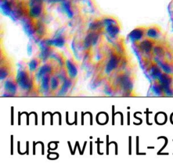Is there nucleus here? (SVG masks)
I'll return each mask as SVG.
<instances>
[{
    "instance_id": "f257e3e1",
    "label": "nucleus",
    "mask_w": 173,
    "mask_h": 168,
    "mask_svg": "<svg viewBox=\"0 0 173 168\" xmlns=\"http://www.w3.org/2000/svg\"><path fill=\"white\" fill-rule=\"evenodd\" d=\"M16 81L21 89L27 91L31 89L33 87V80L30 77L29 73L24 68L18 70L16 75Z\"/></svg>"
},
{
    "instance_id": "f03ea898",
    "label": "nucleus",
    "mask_w": 173,
    "mask_h": 168,
    "mask_svg": "<svg viewBox=\"0 0 173 168\" xmlns=\"http://www.w3.org/2000/svg\"><path fill=\"white\" fill-rule=\"evenodd\" d=\"M116 83L120 85V88L123 89L124 91H130L133 88V83L131 78L126 75L118 77Z\"/></svg>"
},
{
    "instance_id": "7ed1b4c3",
    "label": "nucleus",
    "mask_w": 173,
    "mask_h": 168,
    "mask_svg": "<svg viewBox=\"0 0 173 168\" xmlns=\"http://www.w3.org/2000/svg\"><path fill=\"white\" fill-rule=\"evenodd\" d=\"M67 68V73L69 77L71 79H75L78 74V69L76 64L74 61L71 60H68L65 62Z\"/></svg>"
},
{
    "instance_id": "20e7f679",
    "label": "nucleus",
    "mask_w": 173,
    "mask_h": 168,
    "mask_svg": "<svg viewBox=\"0 0 173 168\" xmlns=\"http://www.w3.org/2000/svg\"><path fill=\"white\" fill-rule=\"evenodd\" d=\"M120 62V58L118 55H112L110 57L109 61L106 64V72L107 73H109L112 72L113 70L116 69L118 67V64Z\"/></svg>"
},
{
    "instance_id": "39448f33",
    "label": "nucleus",
    "mask_w": 173,
    "mask_h": 168,
    "mask_svg": "<svg viewBox=\"0 0 173 168\" xmlns=\"http://www.w3.org/2000/svg\"><path fill=\"white\" fill-rule=\"evenodd\" d=\"M53 73L52 66L49 64H44V65L41 66L38 69L36 77L37 79H42V77H44L45 75H50L51 73Z\"/></svg>"
},
{
    "instance_id": "423d86ee",
    "label": "nucleus",
    "mask_w": 173,
    "mask_h": 168,
    "mask_svg": "<svg viewBox=\"0 0 173 168\" xmlns=\"http://www.w3.org/2000/svg\"><path fill=\"white\" fill-rule=\"evenodd\" d=\"M140 49L144 51L145 53H149L150 51L153 50L154 48V44L152 42V40H151V39L148 38L146 39V40H143L141 43H140Z\"/></svg>"
},
{
    "instance_id": "0eeeda50",
    "label": "nucleus",
    "mask_w": 173,
    "mask_h": 168,
    "mask_svg": "<svg viewBox=\"0 0 173 168\" xmlns=\"http://www.w3.org/2000/svg\"><path fill=\"white\" fill-rule=\"evenodd\" d=\"M17 84H17L16 81L9 79L6 81L4 87L8 93L10 94L11 95H14L17 91Z\"/></svg>"
},
{
    "instance_id": "6e6552de",
    "label": "nucleus",
    "mask_w": 173,
    "mask_h": 168,
    "mask_svg": "<svg viewBox=\"0 0 173 168\" xmlns=\"http://www.w3.org/2000/svg\"><path fill=\"white\" fill-rule=\"evenodd\" d=\"M144 31L141 28H137L135 30H133V31L130 33L129 37L131 38V40L133 41H139L141 40H142L143 37L144 35Z\"/></svg>"
},
{
    "instance_id": "1a4fd4ad",
    "label": "nucleus",
    "mask_w": 173,
    "mask_h": 168,
    "mask_svg": "<svg viewBox=\"0 0 173 168\" xmlns=\"http://www.w3.org/2000/svg\"><path fill=\"white\" fill-rule=\"evenodd\" d=\"M158 82L160 84L162 88L170 86L172 82L171 76H170L168 73H162V75L158 78Z\"/></svg>"
},
{
    "instance_id": "9d476101",
    "label": "nucleus",
    "mask_w": 173,
    "mask_h": 168,
    "mask_svg": "<svg viewBox=\"0 0 173 168\" xmlns=\"http://www.w3.org/2000/svg\"><path fill=\"white\" fill-rule=\"evenodd\" d=\"M98 40V35L95 33H90L88 36L86 37L85 41V46L86 48H89L90 46L96 45Z\"/></svg>"
},
{
    "instance_id": "9b49d317",
    "label": "nucleus",
    "mask_w": 173,
    "mask_h": 168,
    "mask_svg": "<svg viewBox=\"0 0 173 168\" xmlns=\"http://www.w3.org/2000/svg\"><path fill=\"white\" fill-rule=\"evenodd\" d=\"M145 34L151 40H155L160 36V30L157 27H150L147 30Z\"/></svg>"
},
{
    "instance_id": "f8f14e48",
    "label": "nucleus",
    "mask_w": 173,
    "mask_h": 168,
    "mask_svg": "<svg viewBox=\"0 0 173 168\" xmlns=\"http://www.w3.org/2000/svg\"><path fill=\"white\" fill-rule=\"evenodd\" d=\"M71 84H72L71 78L69 77V78H66L65 79L62 85L61 86V88H60L59 91L60 95H64V94H66L68 90L71 87Z\"/></svg>"
},
{
    "instance_id": "ddd939ff",
    "label": "nucleus",
    "mask_w": 173,
    "mask_h": 168,
    "mask_svg": "<svg viewBox=\"0 0 173 168\" xmlns=\"http://www.w3.org/2000/svg\"><path fill=\"white\" fill-rule=\"evenodd\" d=\"M50 75H47L41 79V88L43 91H48L50 88Z\"/></svg>"
},
{
    "instance_id": "4468645a",
    "label": "nucleus",
    "mask_w": 173,
    "mask_h": 168,
    "mask_svg": "<svg viewBox=\"0 0 173 168\" xmlns=\"http://www.w3.org/2000/svg\"><path fill=\"white\" fill-rule=\"evenodd\" d=\"M60 79L57 75H54L51 77L50 79V88L53 91L58 89L59 88Z\"/></svg>"
},
{
    "instance_id": "2eb2a0df",
    "label": "nucleus",
    "mask_w": 173,
    "mask_h": 168,
    "mask_svg": "<svg viewBox=\"0 0 173 168\" xmlns=\"http://www.w3.org/2000/svg\"><path fill=\"white\" fill-rule=\"evenodd\" d=\"M160 67H161L162 70L166 73H168V74H170V73H173V66L172 64H170L169 62L164 61L160 63Z\"/></svg>"
},
{
    "instance_id": "dca6fc26",
    "label": "nucleus",
    "mask_w": 173,
    "mask_h": 168,
    "mask_svg": "<svg viewBox=\"0 0 173 168\" xmlns=\"http://www.w3.org/2000/svg\"><path fill=\"white\" fill-rule=\"evenodd\" d=\"M150 73L152 77L155 79H158L162 75V71L158 65H153L150 68Z\"/></svg>"
},
{
    "instance_id": "f3484780",
    "label": "nucleus",
    "mask_w": 173,
    "mask_h": 168,
    "mask_svg": "<svg viewBox=\"0 0 173 168\" xmlns=\"http://www.w3.org/2000/svg\"><path fill=\"white\" fill-rule=\"evenodd\" d=\"M39 66V60L33 59L29 64V71L31 72H34L37 69Z\"/></svg>"
},
{
    "instance_id": "a211bd4d",
    "label": "nucleus",
    "mask_w": 173,
    "mask_h": 168,
    "mask_svg": "<svg viewBox=\"0 0 173 168\" xmlns=\"http://www.w3.org/2000/svg\"><path fill=\"white\" fill-rule=\"evenodd\" d=\"M51 44L55 46L62 47L64 44V40L62 37H58L57 39H55L54 40L51 41Z\"/></svg>"
},
{
    "instance_id": "6ab92c4d",
    "label": "nucleus",
    "mask_w": 173,
    "mask_h": 168,
    "mask_svg": "<svg viewBox=\"0 0 173 168\" xmlns=\"http://www.w3.org/2000/svg\"><path fill=\"white\" fill-rule=\"evenodd\" d=\"M153 50H154V52L155 53V54L158 56V57H160V56H162V54L164 53L163 48L160 46L154 47Z\"/></svg>"
}]
</instances>
